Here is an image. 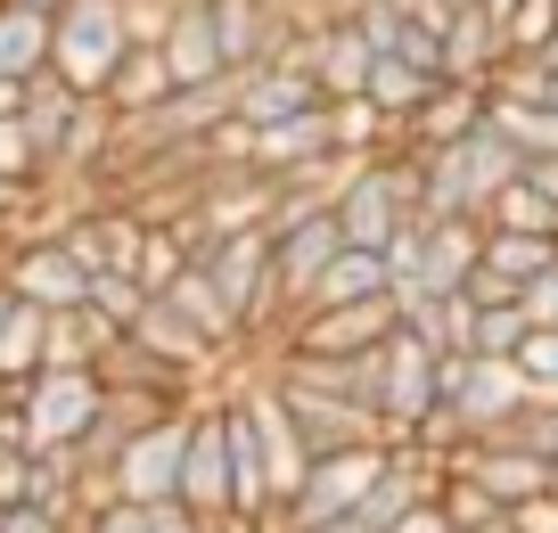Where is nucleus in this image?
I'll return each instance as SVG.
<instances>
[{
    "label": "nucleus",
    "instance_id": "47",
    "mask_svg": "<svg viewBox=\"0 0 558 533\" xmlns=\"http://www.w3.org/2000/svg\"><path fill=\"white\" fill-rule=\"evenodd\" d=\"M444 9H476V0H444Z\"/></svg>",
    "mask_w": 558,
    "mask_h": 533
},
{
    "label": "nucleus",
    "instance_id": "20",
    "mask_svg": "<svg viewBox=\"0 0 558 533\" xmlns=\"http://www.w3.org/2000/svg\"><path fill=\"white\" fill-rule=\"evenodd\" d=\"M378 295H395V279H386V255H369V246H337V263L320 271V288H313V304H304V312L378 304Z\"/></svg>",
    "mask_w": 558,
    "mask_h": 533
},
{
    "label": "nucleus",
    "instance_id": "46",
    "mask_svg": "<svg viewBox=\"0 0 558 533\" xmlns=\"http://www.w3.org/2000/svg\"><path fill=\"white\" fill-rule=\"evenodd\" d=\"M485 533H518V525H509V517H493V525H485Z\"/></svg>",
    "mask_w": 558,
    "mask_h": 533
},
{
    "label": "nucleus",
    "instance_id": "29",
    "mask_svg": "<svg viewBox=\"0 0 558 533\" xmlns=\"http://www.w3.org/2000/svg\"><path fill=\"white\" fill-rule=\"evenodd\" d=\"M90 312H99V320H116L123 337H132V320L148 312V288H140L132 271H99V279H90Z\"/></svg>",
    "mask_w": 558,
    "mask_h": 533
},
{
    "label": "nucleus",
    "instance_id": "21",
    "mask_svg": "<svg viewBox=\"0 0 558 533\" xmlns=\"http://www.w3.org/2000/svg\"><path fill=\"white\" fill-rule=\"evenodd\" d=\"M550 263H558V239H534V230H485V263H476V271L501 279V288L525 304V288H534Z\"/></svg>",
    "mask_w": 558,
    "mask_h": 533
},
{
    "label": "nucleus",
    "instance_id": "13",
    "mask_svg": "<svg viewBox=\"0 0 558 533\" xmlns=\"http://www.w3.org/2000/svg\"><path fill=\"white\" fill-rule=\"evenodd\" d=\"M369 41H362V25L353 17H329V25H313V90L329 107H345V99H362L369 90Z\"/></svg>",
    "mask_w": 558,
    "mask_h": 533
},
{
    "label": "nucleus",
    "instance_id": "15",
    "mask_svg": "<svg viewBox=\"0 0 558 533\" xmlns=\"http://www.w3.org/2000/svg\"><path fill=\"white\" fill-rule=\"evenodd\" d=\"M485 123H493V83H444L436 99L418 107L411 148H460V140L485 132Z\"/></svg>",
    "mask_w": 558,
    "mask_h": 533
},
{
    "label": "nucleus",
    "instance_id": "30",
    "mask_svg": "<svg viewBox=\"0 0 558 533\" xmlns=\"http://www.w3.org/2000/svg\"><path fill=\"white\" fill-rule=\"evenodd\" d=\"M509 444L534 460H558V395H525V411L509 419Z\"/></svg>",
    "mask_w": 558,
    "mask_h": 533
},
{
    "label": "nucleus",
    "instance_id": "39",
    "mask_svg": "<svg viewBox=\"0 0 558 533\" xmlns=\"http://www.w3.org/2000/svg\"><path fill=\"white\" fill-rule=\"evenodd\" d=\"M525 181H534V190H542V197H550V206H558V156H542V165H525Z\"/></svg>",
    "mask_w": 558,
    "mask_h": 533
},
{
    "label": "nucleus",
    "instance_id": "34",
    "mask_svg": "<svg viewBox=\"0 0 558 533\" xmlns=\"http://www.w3.org/2000/svg\"><path fill=\"white\" fill-rule=\"evenodd\" d=\"M74 533H157V525H148V509H140V500H107V509H90Z\"/></svg>",
    "mask_w": 558,
    "mask_h": 533
},
{
    "label": "nucleus",
    "instance_id": "32",
    "mask_svg": "<svg viewBox=\"0 0 558 533\" xmlns=\"http://www.w3.org/2000/svg\"><path fill=\"white\" fill-rule=\"evenodd\" d=\"M518 378H525V395H558V328H534V337H525Z\"/></svg>",
    "mask_w": 558,
    "mask_h": 533
},
{
    "label": "nucleus",
    "instance_id": "2",
    "mask_svg": "<svg viewBox=\"0 0 558 533\" xmlns=\"http://www.w3.org/2000/svg\"><path fill=\"white\" fill-rule=\"evenodd\" d=\"M107 411L99 370H41L34 386H17V444L25 451H74Z\"/></svg>",
    "mask_w": 558,
    "mask_h": 533
},
{
    "label": "nucleus",
    "instance_id": "5",
    "mask_svg": "<svg viewBox=\"0 0 558 533\" xmlns=\"http://www.w3.org/2000/svg\"><path fill=\"white\" fill-rule=\"evenodd\" d=\"M0 279H9V295H17V304L50 312V320L90 304V271H83L58 239H9V246H0Z\"/></svg>",
    "mask_w": 558,
    "mask_h": 533
},
{
    "label": "nucleus",
    "instance_id": "18",
    "mask_svg": "<svg viewBox=\"0 0 558 533\" xmlns=\"http://www.w3.org/2000/svg\"><path fill=\"white\" fill-rule=\"evenodd\" d=\"M501 58H509V34L485 9H460V17L444 25V66H452V83H493Z\"/></svg>",
    "mask_w": 558,
    "mask_h": 533
},
{
    "label": "nucleus",
    "instance_id": "9",
    "mask_svg": "<svg viewBox=\"0 0 558 533\" xmlns=\"http://www.w3.org/2000/svg\"><path fill=\"white\" fill-rule=\"evenodd\" d=\"M181 451H190V419H157V427H140L116 460V500H140V509H157V500H181Z\"/></svg>",
    "mask_w": 558,
    "mask_h": 533
},
{
    "label": "nucleus",
    "instance_id": "33",
    "mask_svg": "<svg viewBox=\"0 0 558 533\" xmlns=\"http://www.w3.org/2000/svg\"><path fill=\"white\" fill-rule=\"evenodd\" d=\"M25 500H34V451L0 435V509H25Z\"/></svg>",
    "mask_w": 558,
    "mask_h": 533
},
{
    "label": "nucleus",
    "instance_id": "16",
    "mask_svg": "<svg viewBox=\"0 0 558 533\" xmlns=\"http://www.w3.org/2000/svg\"><path fill=\"white\" fill-rule=\"evenodd\" d=\"M485 263V222H427V255H418V295H460Z\"/></svg>",
    "mask_w": 558,
    "mask_h": 533
},
{
    "label": "nucleus",
    "instance_id": "44",
    "mask_svg": "<svg viewBox=\"0 0 558 533\" xmlns=\"http://www.w3.org/2000/svg\"><path fill=\"white\" fill-rule=\"evenodd\" d=\"M9 9H34V17H58V9H66V0H9Z\"/></svg>",
    "mask_w": 558,
    "mask_h": 533
},
{
    "label": "nucleus",
    "instance_id": "42",
    "mask_svg": "<svg viewBox=\"0 0 558 533\" xmlns=\"http://www.w3.org/2000/svg\"><path fill=\"white\" fill-rule=\"evenodd\" d=\"M25 107V83H9V74H0V116H17Z\"/></svg>",
    "mask_w": 558,
    "mask_h": 533
},
{
    "label": "nucleus",
    "instance_id": "37",
    "mask_svg": "<svg viewBox=\"0 0 558 533\" xmlns=\"http://www.w3.org/2000/svg\"><path fill=\"white\" fill-rule=\"evenodd\" d=\"M34 206H41V190H25V181H0V239H9V230H17Z\"/></svg>",
    "mask_w": 558,
    "mask_h": 533
},
{
    "label": "nucleus",
    "instance_id": "36",
    "mask_svg": "<svg viewBox=\"0 0 558 533\" xmlns=\"http://www.w3.org/2000/svg\"><path fill=\"white\" fill-rule=\"evenodd\" d=\"M509 525H518V533H558V493L518 500V509H509Z\"/></svg>",
    "mask_w": 558,
    "mask_h": 533
},
{
    "label": "nucleus",
    "instance_id": "48",
    "mask_svg": "<svg viewBox=\"0 0 558 533\" xmlns=\"http://www.w3.org/2000/svg\"><path fill=\"white\" fill-rule=\"evenodd\" d=\"M550 493H558V460H550Z\"/></svg>",
    "mask_w": 558,
    "mask_h": 533
},
{
    "label": "nucleus",
    "instance_id": "8",
    "mask_svg": "<svg viewBox=\"0 0 558 533\" xmlns=\"http://www.w3.org/2000/svg\"><path fill=\"white\" fill-rule=\"evenodd\" d=\"M337 246H345V230H337V214H313V222L279 230L271 239V295H279V320H296L304 304H313L320 271L337 263Z\"/></svg>",
    "mask_w": 558,
    "mask_h": 533
},
{
    "label": "nucleus",
    "instance_id": "11",
    "mask_svg": "<svg viewBox=\"0 0 558 533\" xmlns=\"http://www.w3.org/2000/svg\"><path fill=\"white\" fill-rule=\"evenodd\" d=\"M313 107H329V99H320V90H313V74H304V66H288V58L230 74V116H239V123H255V132H271V123H288V116H313Z\"/></svg>",
    "mask_w": 558,
    "mask_h": 533
},
{
    "label": "nucleus",
    "instance_id": "24",
    "mask_svg": "<svg viewBox=\"0 0 558 533\" xmlns=\"http://www.w3.org/2000/svg\"><path fill=\"white\" fill-rule=\"evenodd\" d=\"M0 74H9V83L50 74V17H34V9H0Z\"/></svg>",
    "mask_w": 558,
    "mask_h": 533
},
{
    "label": "nucleus",
    "instance_id": "41",
    "mask_svg": "<svg viewBox=\"0 0 558 533\" xmlns=\"http://www.w3.org/2000/svg\"><path fill=\"white\" fill-rule=\"evenodd\" d=\"M0 435H17V386H0Z\"/></svg>",
    "mask_w": 558,
    "mask_h": 533
},
{
    "label": "nucleus",
    "instance_id": "45",
    "mask_svg": "<svg viewBox=\"0 0 558 533\" xmlns=\"http://www.w3.org/2000/svg\"><path fill=\"white\" fill-rule=\"evenodd\" d=\"M9 312H17V295H9V279H0V328H9Z\"/></svg>",
    "mask_w": 558,
    "mask_h": 533
},
{
    "label": "nucleus",
    "instance_id": "35",
    "mask_svg": "<svg viewBox=\"0 0 558 533\" xmlns=\"http://www.w3.org/2000/svg\"><path fill=\"white\" fill-rule=\"evenodd\" d=\"M525 320H534V328H558V263L525 288Z\"/></svg>",
    "mask_w": 558,
    "mask_h": 533
},
{
    "label": "nucleus",
    "instance_id": "26",
    "mask_svg": "<svg viewBox=\"0 0 558 533\" xmlns=\"http://www.w3.org/2000/svg\"><path fill=\"white\" fill-rule=\"evenodd\" d=\"M493 132L509 140V148L525 156V165H542V156H558V107H525V99H493Z\"/></svg>",
    "mask_w": 558,
    "mask_h": 533
},
{
    "label": "nucleus",
    "instance_id": "17",
    "mask_svg": "<svg viewBox=\"0 0 558 533\" xmlns=\"http://www.w3.org/2000/svg\"><path fill=\"white\" fill-rule=\"evenodd\" d=\"M173 90H181V83H173V66H165V50H123V66L107 74L99 99L116 107V123H132V116H157Z\"/></svg>",
    "mask_w": 558,
    "mask_h": 533
},
{
    "label": "nucleus",
    "instance_id": "7",
    "mask_svg": "<svg viewBox=\"0 0 558 533\" xmlns=\"http://www.w3.org/2000/svg\"><path fill=\"white\" fill-rule=\"evenodd\" d=\"M181 500L206 525L230 517V427H222V395H206L190 411V451H181Z\"/></svg>",
    "mask_w": 558,
    "mask_h": 533
},
{
    "label": "nucleus",
    "instance_id": "38",
    "mask_svg": "<svg viewBox=\"0 0 558 533\" xmlns=\"http://www.w3.org/2000/svg\"><path fill=\"white\" fill-rule=\"evenodd\" d=\"M0 533H74V525L58 509H34V500H25V509H9V525H0Z\"/></svg>",
    "mask_w": 558,
    "mask_h": 533
},
{
    "label": "nucleus",
    "instance_id": "49",
    "mask_svg": "<svg viewBox=\"0 0 558 533\" xmlns=\"http://www.w3.org/2000/svg\"><path fill=\"white\" fill-rule=\"evenodd\" d=\"M0 525H9V509H0Z\"/></svg>",
    "mask_w": 558,
    "mask_h": 533
},
{
    "label": "nucleus",
    "instance_id": "31",
    "mask_svg": "<svg viewBox=\"0 0 558 533\" xmlns=\"http://www.w3.org/2000/svg\"><path fill=\"white\" fill-rule=\"evenodd\" d=\"M0 181H25V190H50V172H41L34 140H25L17 116H0Z\"/></svg>",
    "mask_w": 558,
    "mask_h": 533
},
{
    "label": "nucleus",
    "instance_id": "6",
    "mask_svg": "<svg viewBox=\"0 0 558 533\" xmlns=\"http://www.w3.org/2000/svg\"><path fill=\"white\" fill-rule=\"evenodd\" d=\"M395 295H378V304H337V312H296V320L279 328L271 353H329V362H345V353H378L386 337H395Z\"/></svg>",
    "mask_w": 558,
    "mask_h": 533
},
{
    "label": "nucleus",
    "instance_id": "40",
    "mask_svg": "<svg viewBox=\"0 0 558 533\" xmlns=\"http://www.w3.org/2000/svg\"><path fill=\"white\" fill-rule=\"evenodd\" d=\"M386 533H444V517H436V500H427V509H411L402 525H386Z\"/></svg>",
    "mask_w": 558,
    "mask_h": 533
},
{
    "label": "nucleus",
    "instance_id": "43",
    "mask_svg": "<svg viewBox=\"0 0 558 533\" xmlns=\"http://www.w3.org/2000/svg\"><path fill=\"white\" fill-rule=\"evenodd\" d=\"M304 533H369L362 517H329V525H304Z\"/></svg>",
    "mask_w": 558,
    "mask_h": 533
},
{
    "label": "nucleus",
    "instance_id": "28",
    "mask_svg": "<svg viewBox=\"0 0 558 533\" xmlns=\"http://www.w3.org/2000/svg\"><path fill=\"white\" fill-rule=\"evenodd\" d=\"M525 337H534L525 304H485V312H476V362H518Z\"/></svg>",
    "mask_w": 558,
    "mask_h": 533
},
{
    "label": "nucleus",
    "instance_id": "19",
    "mask_svg": "<svg viewBox=\"0 0 558 533\" xmlns=\"http://www.w3.org/2000/svg\"><path fill=\"white\" fill-rule=\"evenodd\" d=\"M74 107H83V90H66L58 74H34V83H25L17 123H25V140H34L41 172H50V165H58V148H66V123H74Z\"/></svg>",
    "mask_w": 558,
    "mask_h": 533
},
{
    "label": "nucleus",
    "instance_id": "3",
    "mask_svg": "<svg viewBox=\"0 0 558 533\" xmlns=\"http://www.w3.org/2000/svg\"><path fill=\"white\" fill-rule=\"evenodd\" d=\"M386 460H395V444H353V451H329V460H313L304 468V484L288 493V533H304V525H329V517H353L369 500V484L386 476Z\"/></svg>",
    "mask_w": 558,
    "mask_h": 533
},
{
    "label": "nucleus",
    "instance_id": "14",
    "mask_svg": "<svg viewBox=\"0 0 558 533\" xmlns=\"http://www.w3.org/2000/svg\"><path fill=\"white\" fill-rule=\"evenodd\" d=\"M444 468H469L476 484H485L501 509H518V500H534V493H550V460H534V451H518L501 435V444H469L460 460H444Z\"/></svg>",
    "mask_w": 558,
    "mask_h": 533
},
{
    "label": "nucleus",
    "instance_id": "25",
    "mask_svg": "<svg viewBox=\"0 0 558 533\" xmlns=\"http://www.w3.org/2000/svg\"><path fill=\"white\" fill-rule=\"evenodd\" d=\"M436 517H444V533H485L493 517H509V509L469 476V468H444V484H436Z\"/></svg>",
    "mask_w": 558,
    "mask_h": 533
},
{
    "label": "nucleus",
    "instance_id": "10",
    "mask_svg": "<svg viewBox=\"0 0 558 533\" xmlns=\"http://www.w3.org/2000/svg\"><path fill=\"white\" fill-rule=\"evenodd\" d=\"M271 395L288 402V419H296V435H304V451H313V460H329V451H353V444H386V427L362 411V402L313 395V386H288V378H271Z\"/></svg>",
    "mask_w": 558,
    "mask_h": 533
},
{
    "label": "nucleus",
    "instance_id": "50",
    "mask_svg": "<svg viewBox=\"0 0 558 533\" xmlns=\"http://www.w3.org/2000/svg\"><path fill=\"white\" fill-rule=\"evenodd\" d=\"M0 9H9V0H0Z\"/></svg>",
    "mask_w": 558,
    "mask_h": 533
},
{
    "label": "nucleus",
    "instance_id": "27",
    "mask_svg": "<svg viewBox=\"0 0 558 533\" xmlns=\"http://www.w3.org/2000/svg\"><path fill=\"white\" fill-rule=\"evenodd\" d=\"M485 230H534V239H558V206L518 172V181H509V190L485 206Z\"/></svg>",
    "mask_w": 558,
    "mask_h": 533
},
{
    "label": "nucleus",
    "instance_id": "22",
    "mask_svg": "<svg viewBox=\"0 0 558 533\" xmlns=\"http://www.w3.org/2000/svg\"><path fill=\"white\" fill-rule=\"evenodd\" d=\"M452 156H460V172H469V206H476V214H485L493 197H501L509 181H518V172H525V156L509 148V140L493 132V123H485V132H469V140H460Z\"/></svg>",
    "mask_w": 558,
    "mask_h": 533
},
{
    "label": "nucleus",
    "instance_id": "12",
    "mask_svg": "<svg viewBox=\"0 0 558 533\" xmlns=\"http://www.w3.org/2000/svg\"><path fill=\"white\" fill-rule=\"evenodd\" d=\"M165 66H173V83H181V90H214V83H230V58H222V34H214V9H206V0H181V9H173Z\"/></svg>",
    "mask_w": 558,
    "mask_h": 533
},
{
    "label": "nucleus",
    "instance_id": "23",
    "mask_svg": "<svg viewBox=\"0 0 558 533\" xmlns=\"http://www.w3.org/2000/svg\"><path fill=\"white\" fill-rule=\"evenodd\" d=\"M41 362H50V312L17 304L9 328H0V386H34Z\"/></svg>",
    "mask_w": 558,
    "mask_h": 533
},
{
    "label": "nucleus",
    "instance_id": "4",
    "mask_svg": "<svg viewBox=\"0 0 558 533\" xmlns=\"http://www.w3.org/2000/svg\"><path fill=\"white\" fill-rule=\"evenodd\" d=\"M436 344L418 337V328L395 320V337H386V386H378V427L386 444H411L427 419H436Z\"/></svg>",
    "mask_w": 558,
    "mask_h": 533
},
{
    "label": "nucleus",
    "instance_id": "1",
    "mask_svg": "<svg viewBox=\"0 0 558 533\" xmlns=\"http://www.w3.org/2000/svg\"><path fill=\"white\" fill-rule=\"evenodd\" d=\"M132 34H123V0H66L50 17V74L83 99H99L107 74L123 66Z\"/></svg>",
    "mask_w": 558,
    "mask_h": 533
}]
</instances>
